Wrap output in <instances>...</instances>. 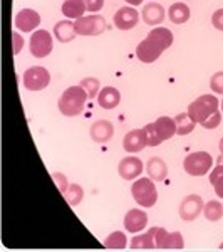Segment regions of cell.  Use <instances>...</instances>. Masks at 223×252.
Segmentation results:
<instances>
[{
	"instance_id": "1",
	"label": "cell",
	"mask_w": 223,
	"mask_h": 252,
	"mask_svg": "<svg viewBox=\"0 0 223 252\" xmlns=\"http://www.w3.org/2000/svg\"><path fill=\"white\" fill-rule=\"evenodd\" d=\"M87 99L89 97H87L86 89L81 86V84L79 86H71L59 97V103H57L59 111L62 113L64 116H69V118L79 116L81 113L84 111V106H86Z\"/></svg>"
},
{
	"instance_id": "2",
	"label": "cell",
	"mask_w": 223,
	"mask_h": 252,
	"mask_svg": "<svg viewBox=\"0 0 223 252\" xmlns=\"http://www.w3.org/2000/svg\"><path fill=\"white\" fill-rule=\"evenodd\" d=\"M218 99L213 94H203L198 99H195L188 106V115L192 116L195 123H203L205 120H208L213 113L218 111Z\"/></svg>"
},
{
	"instance_id": "3",
	"label": "cell",
	"mask_w": 223,
	"mask_h": 252,
	"mask_svg": "<svg viewBox=\"0 0 223 252\" xmlns=\"http://www.w3.org/2000/svg\"><path fill=\"white\" fill-rule=\"evenodd\" d=\"M153 182L155 180H151V178H138L131 187L133 198L146 209L153 207L158 202V190Z\"/></svg>"
},
{
	"instance_id": "4",
	"label": "cell",
	"mask_w": 223,
	"mask_h": 252,
	"mask_svg": "<svg viewBox=\"0 0 223 252\" xmlns=\"http://www.w3.org/2000/svg\"><path fill=\"white\" fill-rule=\"evenodd\" d=\"M213 157L206 152H193L185 158L183 168L192 177H203L212 170Z\"/></svg>"
},
{
	"instance_id": "5",
	"label": "cell",
	"mask_w": 223,
	"mask_h": 252,
	"mask_svg": "<svg viewBox=\"0 0 223 252\" xmlns=\"http://www.w3.org/2000/svg\"><path fill=\"white\" fill-rule=\"evenodd\" d=\"M74 26H76L78 35H99L106 31L108 24L103 15L92 14V15H84V17L78 19L74 22Z\"/></svg>"
},
{
	"instance_id": "6",
	"label": "cell",
	"mask_w": 223,
	"mask_h": 252,
	"mask_svg": "<svg viewBox=\"0 0 223 252\" xmlns=\"http://www.w3.org/2000/svg\"><path fill=\"white\" fill-rule=\"evenodd\" d=\"M22 81L29 91H40V89H46L51 83V72L42 66H32L24 72Z\"/></svg>"
},
{
	"instance_id": "7",
	"label": "cell",
	"mask_w": 223,
	"mask_h": 252,
	"mask_svg": "<svg viewBox=\"0 0 223 252\" xmlns=\"http://www.w3.org/2000/svg\"><path fill=\"white\" fill-rule=\"evenodd\" d=\"M30 54L37 59L47 58L52 52V35L51 32L40 29L35 31L30 37Z\"/></svg>"
},
{
	"instance_id": "8",
	"label": "cell",
	"mask_w": 223,
	"mask_h": 252,
	"mask_svg": "<svg viewBox=\"0 0 223 252\" xmlns=\"http://www.w3.org/2000/svg\"><path fill=\"white\" fill-rule=\"evenodd\" d=\"M155 244L156 249H183L185 247L181 232H168L163 227H156Z\"/></svg>"
},
{
	"instance_id": "9",
	"label": "cell",
	"mask_w": 223,
	"mask_h": 252,
	"mask_svg": "<svg viewBox=\"0 0 223 252\" xmlns=\"http://www.w3.org/2000/svg\"><path fill=\"white\" fill-rule=\"evenodd\" d=\"M203 200H201L200 195H188V197H185L183 200H181L180 204V217L183 219L185 222H192L195 219L200 217L201 210H203Z\"/></svg>"
},
{
	"instance_id": "10",
	"label": "cell",
	"mask_w": 223,
	"mask_h": 252,
	"mask_svg": "<svg viewBox=\"0 0 223 252\" xmlns=\"http://www.w3.org/2000/svg\"><path fill=\"white\" fill-rule=\"evenodd\" d=\"M143 161L139 160L138 157L131 155V157H126L119 161V166H117V172H119L121 178L124 180H135V178L139 177L143 173Z\"/></svg>"
},
{
	"instance_id": "11",
	"label": "cell",
	"mask_w": 223,
	"mask_h": 252,
	"mask_svg": "<svg viewBox=\"0 0 223 252\" xmlns=\"http://www.w3.org/2000/svg\"><path fill=\"white\" fill-rule=\"evenodd\" d=\"M15 27L22 32H32L40 26V15L32 9H22L15 15Z\"/></svg>"
},
{
	"instance_id": "12",
	"label": "cell",
	"mask_w": 223,
	"mask_h": 252,
	"mask_svg": "<svg viewBox=\"0 0 223 252\" xmlns=\"http://www.w3.org/2000/svg\"><path fill=\"white\" fill-rule=\"evenodd\" d=\"M148 225V215L141 209H131L124 217V229L131 234L143 232Z\"/></svg>"
},
{
	"instance_id": "13",
	"label": "cell",
	"mask_w": 223,
	"mask_h": 252,
	"mask_svg": "<svg viewBox=\"0 0 223 252\" xmlns=\"http://www.w3.org/2000/svg\"><path fill=\"white\" fill-rule=\"evenodd\" d=\"M114 26L119 31H129L136 27L138 20H139V14L136 12L135 7H123L114 14Z\"/></svg>"
},
{
	"instance_id": "14",
	"label": "cell",
	"mask_w": 223,
	"mask_h": 252,
	"mask_svg": "<svg viewBox=\"0 0 223 252\" xmlns=\"http://www.w3.org/2000/svg\"><path fill=\"white\" fill-rule=\"evenodd\" d=\"M163 54V51H161L160 47L156 46L155 42H151L149 39H144L141 40L139 44H138L136 47V58L141 61V63L144 64H151L158 61V58Z\"/></svg>"
},
{
	"instance_id": "15",
	"label": "cell",
	"mask_w": 223,
	"mask_h": 252,
	"mask_svg": "<svg viewBox=\"0 0 223 252\" xmlns=\"http://www.w3.org/2000/svg\"><path fill=\"white\" fill-rule=\"evenodd\" d=\"M148 146V140H146L144 129H131L123 141V148L128 153H139L141 150H144Z\"/></svg>"
},
{
	"instance_id": "16",
	"label": "cell",
	"mask_w": 223,
	"mask_h": 252,
	"mask_svg": "<svg viewBox=\"0 0 223 252\" xmlns=\"http://www.w3.org/2000/svg\"><path fill=\"white\" fill-rule=\"evenodd\" d=\"M114 135V126L108 120L94 121L91 126V138L96 143H106Z\"/></svg>"
},
{
	"instance_id": "17",
	"label": "cell",
	"mask_w": 223,
	"mask_h": 252,
	"mask_svg": "<svg viewBox=\"0 0 223 252\" xmlns=\"http://www.w3.org/2000/svg\"><path fill=\"white\" fill-rule=\"evenodd\" d=\"M141 15H143L144 24H148V26H158V24H161L165 20L166 14L163 5H160L158 2H149L148 5L143 7Z\"/></svg>"
},
{
	"instance_id": "18",
	"label": "cell",
	"mask_w": 223,
	"mask_h": 252,
	"mask_svg": "<svg viewBox=\"0 0 223 252\" xmlns=\"http://www.w3.org/2000/svg\"><path fill=\"white\" fill-rule=\"evenodd\" d=\"M121 101V94L116 88L112 86H108V88H103L97 94V103H99L101 108L104 109H114L117 108Z\"/></svg>"
},
{
	"instance_id": "19",
	"label": "cell",
	"mask_w": 223,
	"mask_h": 252,
	"mask_svg": "<svg viewBox=\"0 0 223 252\" xmlns=\"http://www.w3.org/2000/svg\"><path fill=\"white\" fill-rule=\"evenodd\" d=\"M146 39H149L151 42H155L156 46L160 47L163 52L168 47H171V44H173V34H171V31L165 29V27H155V29H151Z\"/></svg>"
},
{
	"instance_id": "20",
	"label": "cell",
	"mask_w": 223,
	"mask_h": 252,
	"mask_svg": "<svg viewBox=\"0 0 223 252\" xmlns=\"http://www.w3.org/2000/svg\"><path fill=\"white\" fill-rule=\"evenodd\" d=\"M146 172H148V177L155 182H163L168 175V166H166L165 160H161L160 157H153L148 160V165H146Z\"/></svg>"
},
{
	"instance_id": "21",
	"label": "cell",
	"mask_w": 223,
	"mask_h": 252,
	"mask_svg": "<svg viewBox=\"0 0 223 252\" xmlns=\"http://www.w3.org/2000/svg\"><path fill=\"white\" fill-rule=\"evenodd\" d=\"M155 126H156V131H158V135H160L161 141H166L176 135V123H175V120L169 116H160L155 121Z\"/></svg>"
},
{
	"instance_id": "22",
	"label": "cell",
	"mask_w": 223,
	"mask_h": 252,
	"mask_svg": "<svg viewBox=\"0 0 223 252\" xmlns=\"http://www.w3.org/2000/svg\"><path fill=\"white\" fill-rule=\"evenodd\" d=\"M54 35H56V39L60 40V42H71V40H74V37L78 35L74 22H69V20H59L54 27Z\"/></svg>"
},
{
	"instance_id": "23",
	"label": "cell",
	"mask_w": 223,
	"mask_h": 252,
	"mask_svg": "<svg viewBox=\"0 0 223 252\" xmlns=\"http://www.w3.org/2000/svg\"><path fill=\"white\" fill-rule=\"evenodd\" d=\"M155 232H156V227H153V229H149L146 234H139V235H136V237H133L129 247H131L133 251H135V249H141V251L156 249Z\"/></svg>"
},
{
	"instance_id": "24",
	"label": "cell",
	"mask_w": 223,
	"mask_h": 252,
	"mask_svg": "<svg viewBox=\"0 0 223 252\" xmlns=\"http://www.w3.org/2000/svg\"><path fill=\"white\" fill-rule=\"evenodd\" d=\"M86 3L84 0H66L62 3V14L67 19H74L78 20L81 17H84V12H86Z\"/></svg>"
},
{
	"instance_id": "25",
	"label": "cell",
	"mask_w": 223,
	"mask_h": 252,
	"mask_svg": "<svg viewBox=\"0 0 223 252\" xmlns=\"http://www.w3.org/2000/svg\"><path fill=\"white\" fill-rule=\"evenodd\" d=\"M190 7L183 2H176L169 7L168 10V17L173 24H185L190 19Z\"/></svg>"
},
{
	"instance_id": "26",
	"label": "cell",
	"mask_w": 223,
	"mask_h": 252,
	"mask_svg": "<svg viewBox=\"0 0 223 252\" xmlns=\"http://www.w3.org/2000/svg\"><path fill=\"white\" fill-rule=\"evenodd\" d=\"M175 123H176V135H180V136H185V135H188V133H192L195 129V125H196L188 113L178 115L175 118Z\"/></svg>"
},
{
	"instance_id": "27",
	"label": "cell",
	"mask_w": 223,
	"mask_h": 252,
	"mask_svg": "<svg viewBox=\"0 0 223 252\" xmlns=\"http://www.w3.org/2000/svg\"><path fill=\"white\" fill-rule=\"evenodd\" d=\"M203 215L208 219L210 222H218L223 217V207L220 202L217 200H210L206 202L203 207Z\"/></svg>"
},
{
	"instance_id": "28",
	"label": "cell",
	"mask_w": 223,
	"mask_h": 252,
	"mask_svg": "<svg viewBox=\"0 0 223 252\" xmlns=\"http://www.w3.org/2000/svg\"><path fill=\"white\" fill-rule=\"evenodd\" d=\"M64 198H66L67 204L71 207L79 205L81 202H83V198H84L83 187L78 185V184H71V185H69V189H67V192L64 193Z\"/></svg>"
},
{
	"instance_id": "29",
	"label": "cell",
	"mask_w": 223,
	"mask_h": 252,
	"mask_svg": "<svg viewBox=\"0 0 223 252\" xmlns=\"http://www.w3.org/2000/svg\"><path fill=\"white\" fill-rule=\"evenodd\" d=\"M104 246H106L108 249H124V247L128 246V239L121 230H116V232L108 235L106 241H104Z\"/></svg>"
},
{
	"instance_id": "30",
	"label": "cell",
	"mask_w": 223,
	"mask_h": 252,
	"mask_svg": "<svg viewBox=\"0 0 223 252\" xmlns=\"http://www.w3.org/2000/svg\"><path fill=\"white\" fill-rule=\"evenodd\" d=\"M81 86L86 89L89 99H94V96L99 94V91H101V83H99V79H96V78H84L81 81Z\"/></svg>"
},
{
	"instance_id": "31",
	"label": "cell",
	"mask_w": 223,
	"mask_h": 252,
	"mask_svg": "<svg viewBox=\"0 0 223 252\" xmlns=\"http://www.w3.org/2000/svg\"><path fill=\"white\" fill-rule=\"evenodd\" d=\"M143 129H144L146 140H148V146H158L160 143H163V141H161V138H160V135H158V131H156L155 123L146 125Z\"/></svg>"
},
{
	"instance_id": "32",
	"label": "cell",
	"mask_w": 223,
	"mask_h": 252,
	"mask_svg": "<svg viewBox=\"0 0 223 252\" xmlns=\"http://www.w3.org/2000/svg\"><path fill=\"white\" fill-rule=\"evenodd\" d=\"M210 88L215 94H223V71H218L215 72L210 79Z\"/></svg>"
},
{
	"instance_id": "33",
	"label": "cell",
	"mask_w": 223,
	"mask_h": 252,
	"mask_svg": "<svg viewBox=\"0 0 223 252\" xmlns=\"http://www.w3.org/2000/svg\"><path fill=\"white\" fill-rule=\"evenodd\" d=\"M220 123H222V113L217 111V113H213L208 120H205L203 123H201V126L206 128V129H215V128H218V126H220Z\"/></svg>"
},
{
	"instance_id": "34",
	"label": "cell",
	"mask_w": 223,
	"mask_h": 252,
	"mask_svg": "<svg viewBox=\"0 0 223 252\" xmlns=\"http://www.w3.org/2000/svg\"><path fill=\"white\" fill-rule=\"evenodd\" d=\"M52 178H54V182L57 184V187H59V190H60V193H66L67 192V189H69V182H67V178L64 177L62 173H59V172H54L52 173Z\"/></svg>"
},
{
	"instance_id": "35",
	"label": "cell",
	"mask_w": 223,
	"mask_h": 252,
	"mask_svg": "<svg viewBox=\"0 0 223 252\" xmlns=\"http://www.w3.org/2000/svg\"><path fill=\"white\" fill-rule=\"evenodd\" d=\"M84 3H86L87 12H91V14H96V12H99L101 9H103L104 0H84Z\"/></svg>"
},
{
	"instance_id": "36",
	"label": "cell",
	"mask_w": 223,
	"mask_h": 252,
	"mask_svg": "<svg viewBox=\"0 0 223 252\" xmlns=\"http://www.w3.org/2000/svg\"><path fill=\"white\" fill-rule=\"evenodd\" d=\"M12 47H14V56H17L24 47V39H22V35L17 34V32L12 34Z\"/></svg>"
},
{
	"instance_id": "37",
	"label": "cell",
	"mask_w": 223,
	"mask_h": 252,
	"mask_svg": "<svg viewBox=\"0 0 223 252\" xmlns=\"http://www.w3.org/2000/svg\"><path fill=\"white\" fill-rule=\"evenodd\" d=\"M212 24H213L215 29L223 31V9H218V10H215V12H213V15H212Z\"/></svg>"
},
{
	"instance_id": "38",
	"label": "cell",
	"mask_w": 223,
	"mask_h": 252,
	"mask_svg": "<svg viewBox=\"0 0 223 252\" xmlns=\"http://www.w3.org/2000/svg\"><path fill=\"white\" fill-rule=\"evenodd\" d=\"M223 178V165L222 163H217V166L212 170V173H210V184L215 185L218 180H222Z\"/></svg>"
},
{
	"instance_id": "39",
	"label": "cell",
	"mask_w": 223,
	"mask_h": 252,
	"mask_svg": "<svg viewBox=\"0 0 223 252\" xmlns=\"http://www.w3.org/2000/svg\"><path fill=\"white\" fill-rule=\"evenodd\" d=\"M213 189H215V193H217L220 198H223V178H222V180H218L217 184L213 185Z\"/></svg>"
},
{
	"instance_id": "40",
	"label": "cell",
	"mask_w": 223,
	"mask_h": 252,
	"mask_svg": "<svg viewBox=\"0 0 223 252\" xmlns=\"http://www.w3.org/2000/svg\"><path fill=\"white\" fill-rule=\"evenodd\" d=\"M126 2L129 3V5L136 7V5H141V3H143V0H126Z\"/></svg>"
},
{
	"instance_id": "41",
	"label": "cell",
	"mask_w": 223,
	"mask_h": 252,
	"mask_svg": "<svg viewBox=\"0 0 223 252\" xmlns=\"http://www.w3.org/2000/svg\"><path fill=\"white\" fill-rule=\"evenodd\" d=\"M218 148H220V152L223 153V138L220 140V143H218Z\"/></svg>"
},
{
	"instance_id": "42",
	"label": "cell",
	"mask_w": 223,
	"mask_h": 252,
	"mask_svg": "<svg viewBox=\"0 0 223 252\" xmlns=\"http://www.w3.org/2000/svg\"><path fill=\"white\" fill-rule=\"evenodd\" d=\"M217 163H222V165H223V153H222V155H220V157H218Z\"/></svg>"
},
{
	"instance_id": "43",
	"label": "cell",
	"mask_w": 223,
	"mask_h": 252,
	"mask_svg": "<svg viewBox=\"0 0 223 252\" xmlns=\"http://www.w3.org/2000/svg\"><path fill=\"white\" fill-rule=\"evenodd\" d=\"M220 249H222V251H223V242H222V244H220Z\"/></svg>"
},
{
	"instance_id": "44",
	"label": "cell",
	"mask_w": 223,
	"mask_h": 252,
	"mask_svg": "<svg viewBox=\"0 0 223 252\" xmlns=\"http://www.w3.org/2000/svg\"><path fill=\"white\" fill-rule=\"evenodd\" d=\"M222 111H223V99H222Z\"/></svg>"
}]
</instances>
